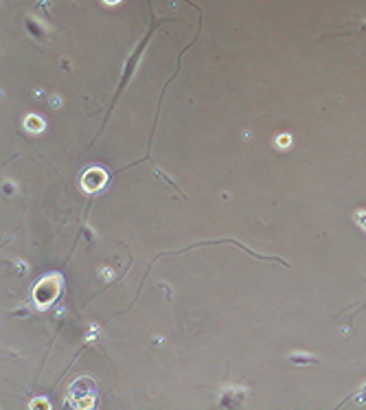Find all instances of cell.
<instances>
[{"label": "cell", "instance_id": "cell-8", "mask_svg": "<svg viewBox=\"0 0 366 410\" xmlns=\"http://www.w3.org/2000/svg\"><path fill=\"white\" fill-rule=\"evenodd\" d=\"M276 140H279V147H288L289 145V136H279Z\"/></svg>", "mask_w": 366, "mask_h": 410}, {"label": "cell", "instance_id": "cell-5", "mask_svg": "<svg viewBox=\"0 0 366 410\" xmlns=\"http://www.w3.org/2000/svg\"><path fill=\"white\" fill-rule=\"evenodd\" d=\"M25 27H26V31L31 33V35L35 37V40H44V35H46V31L42 29L40 25H37V22L33 20V18H26L25 20Z\"/></svg>", "mask_w": 366, "mask_h": 410}, {"label": "cell", "instance_id": "cell-7", "mask_svg": "<svg viewBox=\"0 0 366 410\" xmlns=\"http://www.w3.org/2000/svg\"><path fill=\"white\" fill-rule=\"evenodd\" d=\"M355 221H358V224L366 230V213H364V211H362V213H358V218H355Z\"/></svg>", "mask_w": 366, "mask_h": 410}, {"label": "cell", "instance_id": "cell-6", "mask_svg": "<svg viewBox=\"0 0 366 410\" xmlns=\"http://www.w3.org/2000/svg\"><path fill=\"white\" fill-rule=\"evenodd\" d=\"M25 127L29 132H42V130H44V123H42V119H37V116H29V119H26V123H25Z\"/></svg>", "mask_w": 366, "mask_h": 410}, {"label": "cell", "instance_id": "cell-1", "mask_svg": "<svg viewBox=\"0 0 366 410\" xmlns=\"http://www.w3.org/2000/svg\"><path fill=\"white\" fill-rule=\"evenodd\" d=\"M158 29V20H154L152 22V27H149V31L145 33V37L138 42V46L130 53V57H128V62H125L123 66V73H121V79H119V86H116V92H114V97H112V101H110V110H107V114H105V123H107V119H110V112L114 110V106H116V101H119V97L123 95V90L128 88V83L132 82V77H134V73H136V66H138L140 62V57H143V53H145V49H147V44L152 42V35H154V31ZM105 123H103V127H105ZM103 127H101V132H103ZM99 132V134H101Z\"/></svg>", "mask_w": 366, "mask_h": 410}, {"label": "cell", "instance_id": "cell-2", "mask_svg": "<svg viewBox=\"0 0 366 410\" xmlns=\"http://www.w3.org/2000/svg\"><path fill=\"white\" fill-rule=\"evenodd\" d=\"M97 399V384L90 378H79L70 384L68 390V402L77 408H90L95 406Z\"/></svg>", "mask_w": 366, "mask_h": 410}, {"label": "cell", "instance_id": "cell-3", "mask_svg": "<svg viewBox=\"0 0 366 410\" xmlns=\"http://www.w3.org/2000/svg\"><path fill=\"white\" fill-rule=\"evenodd\" d=\"M246 397H248L246 388H241V386H233V388H228L226 393H222V397H219V406L222 408L243 406V404H246Z\"/></svg>", "mask_w": 366, "mask_h": 410}, {"label": "cell", "instance_id": "cell-4", "mask_svg": "<svg viewBox=\"0 0 366 410\" xmlns=\"http://www.w3.org/2000/svg\"><path fill=\"white\" fill-rule=\"evenodd\" d=\"M288 362L289 364H294V366H309V364H318V357H314V355H307V353H298V351H294V353H289L288 355Z\"/></svg>", "mask_w": 366, "mask_h": 410}, {"label": "cell", "instance_id": "cell-10", "mask_svg": "<svg viewBox=\"0 0 366 410\" xmlns=\"http://www.w3.org/2000/svg\"><path fill=\"white\" fill-rule=\"evenodd\" d=\"M360 31H366V25H362V27H360Z\"/></svg>", "mask_w": 366, "mask_h": 410}, {"label": "cell", "instance_id": "cell-9", "mask_svg": "<svg viewBox=\"0 0 366 410\" xmlns=\"http://www.w3.org/2000/svg\"><path fill=\"white\" fill-rule=\"evenodd\" d=\"M51 103H53V108H59V99L53 97V99H51Z\"/></svg>", "mask_w": 366, "mask_h": 410}]
</instances>
